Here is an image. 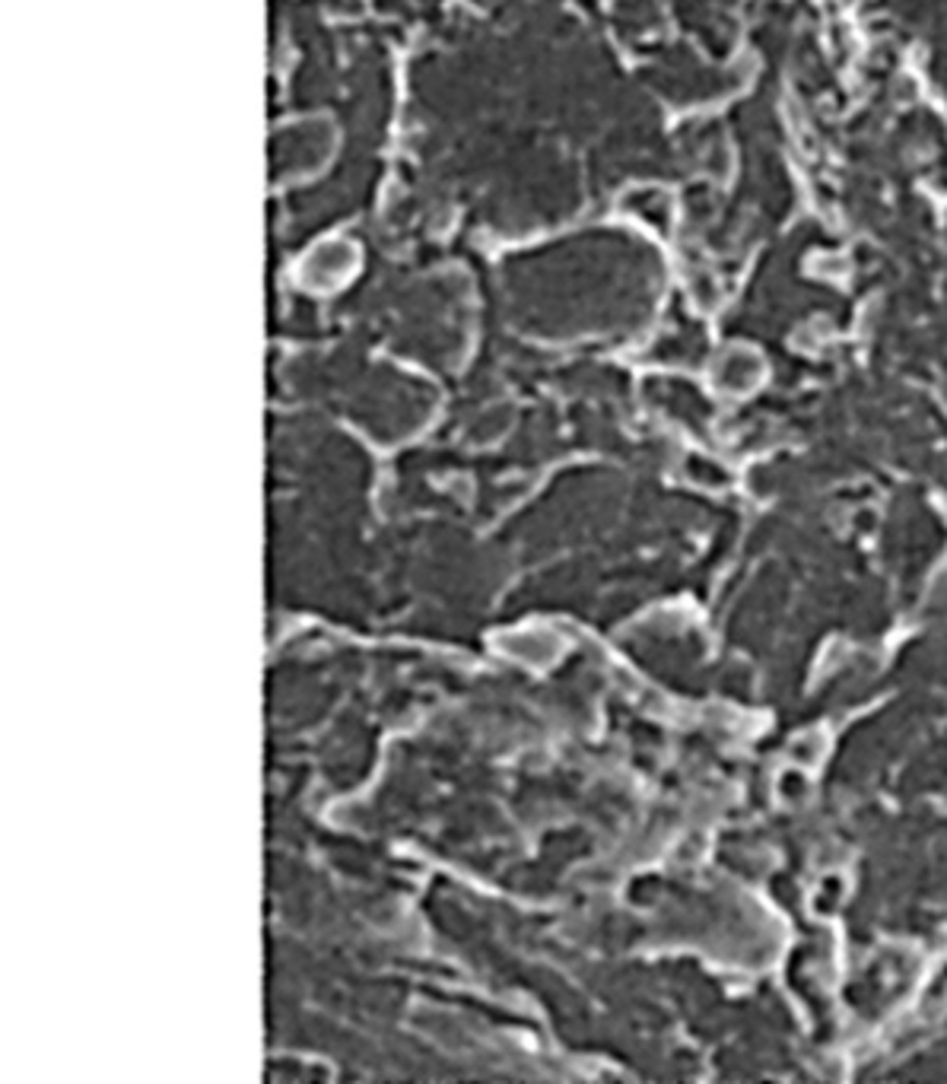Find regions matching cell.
Listing matches in <instances>:
<instances>
[{
	"instance_id": "6da1fadb",
	"label": "cell",
	"mask_w": 947,
	"mask_h": 1084,
	"mask_svg": "<svg viewBox=\"0 0 947 1084\" xmlns=\"http://www.w3.org/2000/svg\"><path fill=\"white\" fill-rule=\"evenodd\" d=\"M357 264H360V249L353 242L344 239L322 242L306 254V267L299 264V281L306 290L334 292L347 287V281L357 274Z\"/></svg>"
}]
</instances>
